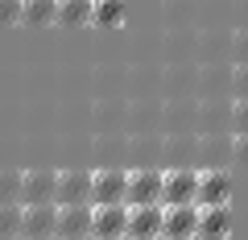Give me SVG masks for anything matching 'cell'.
I'll list each match as a JSON object with an SVG mask.
<instances>
[{"mask_svg": "<svg viewBox=\"0 0 248 240\" xmlns=\"http://www.w3.org/2000/svg\"><path fill=\"white\" fill-rule=\"evenodd\" d=\"M54 203H91V170H62L54 187Z\"/></svg>", "mask_w": 248, "mask_h": 240, "instance_id": "ba28073f", "label": "cell"}, {"mask_svg": "<svg viewBox=\"0 0 248 240\" xmlns=\"http://www.w3.org/2000/svg\"><path fill=\"white\" fill-rule=\"evenodd\" d=\"M195 195H199V170L178 166V170L166 174V182H161V207H170V203H195Z\"/></svg>", "mask_w": 248, "mask_h": 240, "instance_id": "5b68a950", "label": "cell"}, {"mask_svg": "<svg viewBox=\"0 0 248 240\" xmlns=\"http://www.w3.org/2000/svg\"><path fill=\"white\" fill-rule=\"evenodd\" d=\"M124 191H128V170H91V207L99 203H124Z\"/></svg>", "mask_w": 248, "mask_h": 240, "instance_id": "7a4b0ae2", "label": "cell"}, {"mask_svg": "<svg viewBox=\"0 0 248 240\" xmlns=\"http://www.w3.org/2000/svg\"><path fill=\"white\" fill-rule=\"evenodd\" d=\"M232 128H236V133H248V96L232 99Z\"/></svg>", "mask_w": 248, "mask_h": 240, "instance_id": "d6986e66", "label": "cell"}, {"mask_svg": "<svg viewBox=\"0 0 248 240\" xmlns=\"http://www.w3.org/2000/svg\"><path fill=\"white\" fill-rule=\"evenodd\" d=\"M54 187H58V170H25L21 174V203H54Z\"/></svg>", "mask_w": 248, "mask_h": 240, "instance_id": "30bf717a", "label": "cell"}, {"mask_svg": "<svg viewBox=\"0 0 248 240\" xmlns=\"http://www.w3.org/2000/svg\"><path fill=\"white\" fill-rule=\"evenodd\" d=\"M21 21H29V25L58 21V0H21Z\"/></svg>", "mask_w": 248, "mask_h": 240, "instance_id": "5bb4252c", "label": "cell"}, {"mask_svg": "<svg viewBox=\"0 0 248 240\" xmlns=\"http://www.w3.org/2000/svg\"><path fill=\"white\" fill-rule=\"evenodd\" d=\"M149 240H161V236H149Z\"/></svg>", "mask_w": 248, "mask_h": 240, "instance_id": "d4e9b609", "label": "cell"}, {"mask_svg": "<svg viewBox=\"0 0 248 240\" xmlns=\"http://www.w3.org/2000/svg\"><path fill=\"white\" fill-rule=\"evenodd\" d=\"M112 240H124V236H112Z\"/></svg>", "mask_w": 248, "mask_h": 240, "instance_id": "4316f807", "label": "cell"}, {"mask_svg": "<svg viewBox=\"0 0 248 240\" xmlns=\"http://www.w3.org/2000/svg\"><path fill=\"white\" fill-rule=\"evenodd\" d=\"M0 203H21V170H0Z\"/></svg>", "mask_w": 248, "mask_h": 240, "instance_id": "ac0fdd59", "label": "cell"}, {"mask_svg": "<svg viewBox=\"0 0 248 240\" xmlns=\"http://www.w3.org/2000/svg\"><path fill=\"white\" fill-rule=\"evenodd\" d=\"M199 232H207V236H223V232H232V211H228V203L199 207Z\"/></svg>", "mask_w": 248, "mask_h": 240, "instance_id": "4fadbf2b", "label": "cell"}, {"mask_svg": "<svg viewBox=\"0 0 248 240\" xmlns=\"http://www.w3.org/2000/svg\"><path fill=\"white\" fill-rule=\"evenodd\" d=\"M161 215H166V207H161V203H137V207H128L124 240H149V236H161Z\"/></svg>", "mask_w": 248, "mask_h": 240, "instance_id": "3957f363", "label": "cell"}, {"mask_svg": "<svg viewBox=\"0 0 248 240\" xmlns=\"http://www.w3.org/2000/svg\"><path fill=\"white\" fill-rule=\"evenodd\" d=\"M228 199H232V178L223 174V170H203V174H199L195 203L199 207H215V203H228Z\"/></svg>", "mask_w": 248, "mask_h": 240, "instance_id": "8fae6325", "label": "cell"}, {"mask_svg": "<svg viewBox=\"0 0 248 240\" xmlns=\"http://www.w3.org/2000/svg\"><path fill=\"white\" fill-rule=\"evenodd\" d=\"M232 161L248 166V133H236V137H232Z\"/></svg>", "mask_w": 248, "mask_h": 240, "instance_id": "7402d4cb", "label": "cell"}, {"mask_svg": "<svg viewBox=\"0 0 248 240\" xmlns=\"http://www.w3.org/2000/svg\"><path fill=\"white\" fill-rule=\"evenodd\" d=\"M21 215H25V203H0V240L21 236Z\"/></svg>", "mask_w": 248, "mask_h": 240, "instance_id": "2e32d148", "label": "cell"}, {"mask_svg": "<svg viewBox=\"0 0 248 240\" xmlns=\"http://www.w3.org/2000/svg\"><path fill=\"white\" fill-rule=\"evenodd\" d=\"M161 182H166L161 170H133V174H128V191H124V203H128V207H137V203H161Z\"/></svg>", "mask_w": 248, "mask_h": 240, "instance_id": "52a82bcc", "label": "cell"}, {"mask_svg": "<svg viewBox=\"0 0 248 240\" xmlns=\"http://www.w3.org/2000/svg\"><path fill=\"white\" fill-rule=\"evenodd\" d=\"M199 149H203V161H211L207 170H219L223 161L232 158V137L223 133V128H211V133L203 137V145H199Z\"/></svg>", "mask_w": 248, "mask_h": 240, "instance_id": "7c38bea8", "label": "cell"}, {"mask_svg": "<svg viewBox=\"0 0 248 240\" xmlns=\"http://www.w3.org/2000/svg\"><path fill=\"white\" fill-rule=\"evenodd\" d=\"M124 17V0H91V21L95 25H116Z\"/></svg>", "mask_w": 248, "mask_h": 240, "instance_id": "e0dca14e", "label": "cell"}, {"mask_svg": "<svg viewBox=\"0 0 248 240\" xmlns=\"http://www.w3.org/2000/svg\"><path fill=\"white\" fill-rule=\"evenodd\" d=\"M9 240H21V236H9Z\"/></svg>", "mask_w": 248, "mask_h": 240, "instance_id": "484cf974", "label": "cell"}, {"mask_svg": "<svg viewBox=\"0 0 248 240\" xmlns=\"http://www.w3.org/2000/svg\"><path fill=\"white\" fill-rule=\"evenodd\" d=\"M240 58H248V29L236 33V63H240Z\"/></svg>", "mask_w": 248, "mask_h": 240, "instance_id": "603a6c76", "label": "cell"}, {"mask_svg": "<svg viewBox=\"0 0 248 240\" xmlns=\"http://www.w3.org/2000/svg\"><path fill=\"white\" fill-rule=\"evenodd\" d=\"M42 240H58V236H42Z\"/></svg>", "mask_w": 248, "mask_h": 240, "instance_id": "cb8c5ba5", "label": "cell"}, {"mask_svg": "<svg viewBox=\"0 0 248 240\" xmlns=\"http://www.w3.org/2000/svg\"><path fill=\"white\" fill-rule=\"evenodd\" d=\"M58 240H83L91 236V203H66L58 207V228H54Z\"/></svg>", "mask_w": 248, "mask_h": 240, "instance_id": "9c48e42d", "label": "cell"}, {"mask_svg": "<svg viewBox=\"0 0 248 240\" xmlns=\"http://www.w3.org/2000/svg\"><path fill=\"white\" fill-rule=\"evenodd\" d=\"M58 21L62 25H87L91 21V0H58Z\"/></svg>", "mask_w": 248, "mask_h": 240, "instance_id": "9a60e30c", "label": "cell"}, {"mask_svg": "<svg viewBox=\"0 0 248 240\" xmlns=\"http://www.w3.org/2000/svg\"><path fill=\"white\" fill-rule=\"evenodd\" d=\"M83 240H91V236H83Z\"/></svg>", "mask_w": 248, "mask_h": 240, "instance_id": "83f0119b", "label": "cell"}, {"mask_svg": "<svg viewBox=\"0 0 248 240\" xmlns=\"http://www.w3.org/2000/svg\"><path fill=\"white\" fill-rule=\"evenodd\" d=\"M199 232V203H170L161 215V240H195Z\"/></svg>", "mask_w": 248, "mask_h": 240, "instance_id": "6da1fadb", "label": "cell"}, {"mask_svg": "<svg viewBox=\"0 0 248 240\" xmlns=\"http://www.w3.org/2000/svg\"><path fill=\"white\" fill-rule=\"evenodd\" d=\"M124 224H128V203H99V207H91V240L124 236Z\"/></svg>", "mask_w": 248, "mask_h": 240, "instance_id": "277c9868", "label": "cell"}, {"mask_svg": "<svg viewBox=\"0 0 248 240\" xmlns=\"http://www.w3.org/2000/svg\"><path fill=\"white\" fill-rule=\"evenodd\" d=\"M232 91H236V96H248V58H240V63L232 66Z\"/></svg>", "mask_w": 248, "mask_h": 240, "instance_id": "ffe728a7", "label": "cell"}, {"mask_svg": "<svg viewBox=\"0 0 248 240\" xmlns=\"http://www.w3.org/2000/svg\"><path fill=\"white\" fill-rule=\"evenodd\" d=\"M21 21V0H0V25H17Z\"/></svg>", "mask_w": 248, "mask_h": 240, "instance_id": "44dd1931", "label": "cell"}, {"mask_svg": "<svg viewBox=\"0 0 248 240\" xmlns=\"http://www.w3.org/2000/svg\"><path fill=\"white\" fill-rule=\"evenodd\" d=\"M58 228V203H29L21 215V240H42L54 236Z\"/></svg>", "mask_w": 248, "mask_h": 240, "instance_id": "8992f818", "label": "cell"}]
</instances>
